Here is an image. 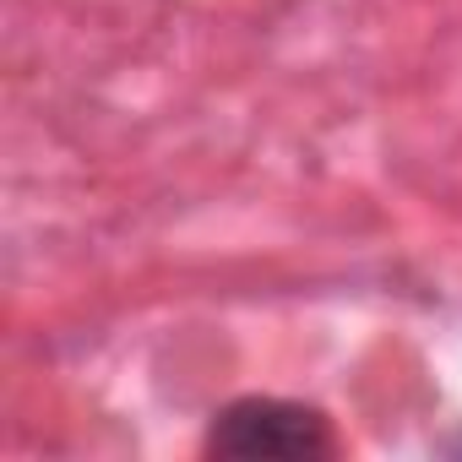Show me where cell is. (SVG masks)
I'll use <instances>...</instances> for the list:
<instances>
[{
  "instance_id": "1",
  "label": "cell",
  "mask_w": 462,
  "mask_h": 462,
  "mask_svg": "<svg viewBox=\"0 0 462 462\" xmlns=\"http://www.w3.org/2000/svg\"><path fill=\"white\" fill-rule=\"evenodd\" d=\"M212 457H278V462H310V457H332V430L316 408L305 402H283V397H245L235 408H223L212 435H207Z\"/></svg>"
}]
</instances>
